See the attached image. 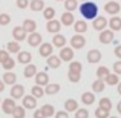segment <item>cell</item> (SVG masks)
<instances>
[{
	"mask_svg": "<svg viewBox=\"0 0 121 118\" xmlns=\"http://www.w3.org/2000/svg\"><path fill=\"white\" fill-rule=\"evenodd\" d=\"M80 12L84 15L86 18H97L98 8H97V5H95V3H92V2H84L80 6Z\"/></svg>",
	"mask_w": 121,
	"mask_h": 118,
	"instance_id": "obj_1",
	"label": "cell"
},
{
	"mask_svg": "<svg viewBox=\"0 0 121 118\" xmlns=\"http://www.w3.org/2000/svg\"><path fill=\"white\" fill-rule=\"evenodd\" d=\"M15 107H17V106H15V103H14L12 98H6V100L2 103V109H3L5 114H14Z\"/></svg>",
	"mask_w": 121,
	"mask_h": 118,
	"instance_id": "obj_2",
	"label": "cell"
},
{
	"mask_svg": "<svg viewBox=\"0 0 121 118\" xmlns=\"http://www.w3.org/2000/svg\"><path fill=\"white\" fill-rule=\"evenodd\" d=\"M26 31L23 29V26H15L14 29H12V37L15 39V41H22L26 39Z\"/></svg>",
	"mask_w": 121,
	"mask_h": 118,
	"instance_id": "obj_3",
	"label": "cell"
},
{
	"mask_svg": "<svg viewBox=\"0 0 121 118\" xmlns=\"http://www.w3.org/2000/svg\"><path fill=\"white\" fill-rule=\"evenodd\" d=\"M35 106H37V98L34 95L23 97V107L25 109H35Z\"/></svg>",
	"mask_w": 121,
	"mask_h": 118,
	"instance_id": "obj_4",
	"label": "cell"
},
{
	"mask_svg": "<svg viewBox=\"0 0 121 118\" xmlns=\"http://www.w3.org/2000/svg\"><path fill=\"white\" fill-rule=\"evenodd\" d=\"M84 43H86L84 37L80 35V34H77V35H74L71 39V44H72V48H74V49H80V48L84 46Z\"/></svg>",
	"mask_w": 121,
	"mask_h": 118,
	"instance_id": "obj_5",
	"label": "cell"
},
{
	"mask_svg": "<svg viewBox=\"0 0 121 118\" xmlns=\"http://www.w3.org/2000/svg\"><path fill=\"white\" fill-rule=\"evenodd\" d=\"M23 94H25V87L22 84H14L11 89V98H23Z\"/></svg>",
	"mask_w": 121,
	"mask_h": 118,
	"instance_id": "obj_6",
	"label": "cell"
},
{
	"mask_svg": "<svg viewBox=\"0 0 121 118\" xmlns=\"http://www.w3.org/2000/svg\"><path fill=\"white\" fill-rule=\"evenodd\" d=\"M52 51L54 49H52V44H51V43H41L39 52H40L41 57H48V58H49V57L52 55Z\"/></svg>",
	"mask_w": 121,
	"mask_h": 118,
	"instance_id": "obj_7",
	"label": "cell"
},
{
	"mask_svg": "<svg viewBox=\"0 0 121 118\" xmlns=\"http://www.w3.org/2000/svg\"><path fill=\"white\" fill-rule=\"evenodd\" d=\"M60 58L65 60V61H71V60L74 58V51H72L71 48H63V49L60 51Z\"/></svg>",
	"mask_w": 121,
	"mask_h": 118,
	"instance_id": "obj_8",
	"label": "cell"
},
{
	"mask_svg": "<svg viewBox=\"0 0 121 118\" xmlns=\"http://www.w3.org/2000/svg\"><path fill=\"white\" fill-rule=\"evenodd\" d=\"M35 28H37V23L34 20H31V18H26V20L23 22V29L26 31V32L34 34L35 32Z\"/></svg>",
	"mask_w": 121,
	"mask_h": 118,
	"instance_id": "obj_9",
	"label": "cell"
},
{
	"mask_svg": "<svg viewBox=\"0 0 121 118\" xmlns=\"http://www.w3.org/2000/svg\"><path fill=\"white\" fill-rule=\"evenodd\" d=\"M35 83L37 86H48L49 83V77H48L46 72H40V74L35 75Z\"/></svg>",
	"mask_w": 121,
	"mask_h": 118,
	"instance_id": "obj_10",
	"label": "cell"
},
{
	"mask_svg": "<svg viewBox=\"0 0 121 118\" xmlns=\"http://www.w3.org/2000/svg\"><path fill=\"white\" fill-rule=\"evenodd\" d=\"M87 60H89V63L100 61V60H101V52H100V51H97V49L89 51V52H87Z\"/></svg>",
	"mask_w": 121,
	"mask_h": 118,
	"instance_id": "obj_11",
	"label": "cell"
},
{
	"mask_svg": "<svg viewBox=\"0 0 121 118\" xmlns=\"http://www.w3.org/2000/svg\"><path fill=\"white\" fill-rule=\"evenodd\" d=\"M28 43H29V46H39V44L41 43V34H39V32L29 34V39H28Z\"/></svg>",
	"mask_w": 121,
	"mask_h": 118,
	"instance_id": "obj_12",
	"label": "cell"
},
{
	"mask_svg": "<svg viewBox=\"0 0 121 118\" xmlns=\"http://www.w3.org/2000/svg\"><path fill=\"white\" fill-rule=\"evenodd\" d=\"M60 28H61V25H60V22H57V20H51V22H48V25H46V29L49 31V32H52V34H57L60 31Z\"/></svg>",
	"mask_w": 121,
	"mask_h": 118,
	"instance_id": "obj_13",
	"label": "cell"
},
{
	"mask_svg": "<svg viewBox=\"0 0 121 118\" xmlns=\"http://www.w3.org/2000/svg\"><path fill=\"white\" fill-rule=\"evenodd\" d=\"M104 11L109 12V14H117V12H120V5L117 2H109L104 6Z\"/></svg>",
	"mask_w": 121,
	"mask_h": 118,
	"instance_id": "obj_14",
	"label": "cell"
},
{
	"mask_svg": "<svg viewBox=\"0 0 121 118\" xmlns=\"http://www.w3.org/2000/svg\"><path fill=\"white\" fill-rule=\"evenodd\" d=\"M106 25H107V20L104 17H97L94 20V28L97 31H103L104 28H106Z\"/></svg>",
	"mask_w": 121,
	"mask_h": 118,
	"instance_id": "obj_15",
	"label": "cell"
},
{
	"mask_svg": "<svg viewBox=\"0 0 121 118\" xmlns=\"http://www.w3.org/2000/svg\"><path fill=\"white\" fill-rule=\"evenodd\" d=\"M18 61L20 63H25V65H26V63H29L31 60H32V55H31V52H26V51H20V52H18Z\"/></svg>",
	"mask_w": 121,
	"mask_h": 118,
	"instance_id": "obj_16",
	"label": "cell"
},
{
	"mask_svg": "<svg viewBox=\"0 0 121 118\" xmlns=\"http://www.w3.org/2000/svg\"><path fill=\"white\" fill-rule=\"evenodd\" d=\"M113 40V32L112 31H103L100 35V41L101 43H110Z\"/></svg>",
	"mask_w": 121,
	"mask_h": 118,
	"instance_id": "obj_17",
	"label": "cell"
},
{
	"mask_svg": "<svg viewBox=\"0 0 121 118\" xmlns=\"http://www.w3.org/2000/svg\"><path fill=\"white\" fill-rule=\"evenodd\" d=\"M52 43H54V46H57V48H65L66 37L61 35V34H57V35L52 39Z\"/></svg>",
	"mask_w": 121,
	"mask_h": 118,
	"instance_id": "obj_18",
	"label": "cell"
},
{
	"mask_svg": "<svg viewBox=\"0 0 121 118\" xmlns=\"http://www.w3.org/2000/svg\"><path fill=\"white\" fill-rule=\"evenodd\" d=\"M65 109H66V112L78 110V103L75 100H72V98H69V100H66V103H65Z\"/></svg>",
	"mask_w": 121,
	"mask_h": 118,
	"instance_id": "obj_19",
	"label": "cell"
},
{
	"mask_svg": "<svg viewBox=\"0 0 121 118\" xmlns=\"http://www.w3.org/2000/svg\"><path fill=\"white\" fill-rule=\"evenodd\" d=\"M60 60H61V58H60V57L51 55L49 58H48V66H49V68H52V69H57V68H58V66H60V63H61V61H60Z\"/></svg>",
	"mask_w": 121,
	"mask_h": 118,
	"instance_id": "obj_20",
	"label": "cell"
},
{
	"mask_svg": "<svg viewBox=\"0 0 121 118\" xmlns=\"http://www.w3.org/2000/svg\"><path fill=\"white\" fill-rule=\"evenodd\" d=\"M25 77L26 78H31V77H34V75H37V68H35V65H28L26 68H25Z\"/></svg>",
	"mask_w": 121,
	"mask_h": 118,
	"instance_id": "obj_21",
	"label": "cell"
},
{
	"mask_svg": "<svg viewBox=\"0 0 121 118\" xmlns=\"http://www.w3.org/2000/svg\"><path fill=\"white\" fill-rule=\"evenodd\" d=\"M29 6L32 11H41V9H44V2L43 0H32L29 3Z\"/></svg>",
	"mask_w": 121,
	"mask_h": 118,
	"instance_id": "obj_22",
	"label": "cell"
},
{
	"mask_svg": "<svg viewBox=\"0 0 121 118\" xmlns=\"http://www.w3.org/2000/svg\"><path fill=\"white\" fill-rule=\"evenodd\" d=\"M61 23L66 25V26L74 23V15H72V12H65V14L61 15Z\"/></svg>",
	"mask_w": 121,
	"mask_h": 118,
	"instance_id": "obj_23",
	"label": "cell"
},
{
	"mask_svg": "<svg viewBox=\"0 0 121 118\" xmlns=\"http://www.w3.org/2000/svg\"><path fill=\"white\" fill-rule=\"evenodd\" d=\"M3 83L5 84H15V74H12V72L3 74Z\"/></svg>",
	"mask_w": 121,
	"mask_h": 118,
	"instance_id": "obj_24",
	"label": "cell"
},
{
	"mask_svg": "<svg viewBox=\"0 0 121 118\" xmlns=\"http://www.w3.org/2000/svg\"><path fill=\"white\" fill-rule=\"evenodd\" d=\"M6 49H8V52H12V54L20 52V46H18L17 41H9V43L6 44Z\"/></svg>",
	"mask_w": 121,
	"mask_h": 118,
	"instance_id": "obj_25",
	"label": "cell"
},
{
	"mask_svg": "<svg viewBox=\"0 0 121 118\" xmlns=\"http://www.w3.org/2000/svg\"><path fill=\"white\" fill-rule=\"evenodd\" d=\"M60 91V86L58 84H48L46 86V89H44V94H48V95H54V94H57V92Z\"/></svg>",
	"mask_w": 121,
	"mask_h": 118,
	"instance_id": "obj_26",
	"label": "cell"
},
{
	"mask_svg": "<svg viewBox=\"0 0 121 118\" xmlns=\"http://www.w3.org/2000/svg\"><path fill=\"white\" fill-rule=\"evenodd\" d=\"M94 100H95V97H94V94H91V92H84V94L81 95V101L84 104H92Z\"/></svg>",
	"mask_w": 121,
	"mask_h": 118,
	"instance_id": "obj_27",
	"label": "cell"
},
{
	"mask_svg": "<svg viewBox=\"0 0 121 118\" xmlns=\"http://www.w3.org/2000/svg\"><path fill=\"white\" fill-rule=\"evenodd\" d=\"M74 28H75V32L77 34H81V32H84V31L87 29V25H86L83 20H78L77 23L74 25Z\"/></svg>",
	"mask_w": 121,
	"mask_h": 118,
	"instance_id": "obj_28",
	"label": "cell"
},
{
	"mask_svg": "<svg viewBox=\"0 0 121 118\" xmlns=\"http://www.w3.org/2000/svg\"><path fill=\"white\" fill-rule=\"evenodd\" d=\"M41 109V112L44 114V117H52L54 115V106H51V104H44V106H41L40 107Z\"/></svg>",
	"mask_w": 121,
	"mask_h": 118,
	"instance_id": "obj_29",
	"label": "cell"
},
{
	"mask_svg": "<svg viewBox=\"0 0 121 118\" xmlns=\"http://www.w3.org/2000/svg\"><path fill=\"white\" fill-rule=\"evenodd\" d=\"M109 25H110V28H112L113 31L121 29V18H120V17H113L112 20L109 22Z\"/></svg>",
	"mask_w": 121,
	"mask_h": 118,
	"instance_id": "obj_30",
	"label": "cell"
},
{
	"mask_svg": "<svg viewBox=\"0 0 121 118\" xmlns=\"http://www.w3.org/2000/svg\"><path fill=\"white\" fill-rule=\"evenodd\" d=\"M92 89H94V92H101L104 89V81L103 80H95L92 83Z\"/></svg>",
	"mask_w": 121,
	"mask_h": 118,
	"instance_id": "obj_31",
	"label": "cell"
},
{
	"mask_svg": "<svg viewBox=\"0 0 121 118\" xmlns=\"http://www.w3.org/2000/svg\"><path fill=\"white\" fill-rule=\"evenodd\" d=\"M69 71L80 74V72H81V63L80 61H71V65H69Z\"/></svg>",
	"mask_w": 121,
	"mask_h": 118,
	"instance_id": "obj_32",
	"label": "cell"
},
{
	"mask_svg": "<svg viewBox=\"0 0 121 118\" xmlns=\"http://www.w3.org/2000/svg\"><path fill=\"white\" fill-rule=\"evenodd\" d=\"M100 107L101 109H106V110H110L112 109V103H110L109 98H101L100 100Z\"/></svg>",
	"mask_w": 121,
	"mask_h": 118,
	"instance_id": "obj_33",
	"label": "cell"
},
{
	"mask_svg": "<svg viewBox=\"0 0 121 118\" xmlns=\"http://www.w3.org/2000/svg\"><path fill=\"white\" fill-rule=\"evenodd\" d=\"M97 75H98V80H103V78H106L107 75H109V69H107V68H104V66H101V68H98V71H97Z\"/></svg>",
	"mask_w": 121,
	"mask_h": 118,
	"instance_id": "obj_34",
	"label": "cell"
},
{
	"mask_svg": "<svg viewBox=\"0 0 121 118\" xmlns=\"http://www.w3.org/2000/svg\"><path fill=\"white\" fill-rule=\"evenodd\" d=\"M12 117L14 118H25V107L23 106H17L14 110V114H12Z\"/></svg>",
	"mask_w": 121,
	"mask_h": 118,
	"instance_id": "obj_35",
	"label": "cell"
},
{
	"mask_svg": "<svg viewBox=\"0 0 121 118\" xmlns=\"http://www.w3.org/2000/svg\"><path fill=\"white\" fill-rule=\"evenodd\" d=\"M44 18H48V20H54V15H55V11H54V8H44V12H43Z\"/></svg>",
	"mask_w": 121,
	"mask_h": 118,
	"instance_id": "obj_36",
	"label": "cell"
},
{
	"mask_svg": "<svg viewBox=\"0 0 121 118\" xmlns=\"http://www.w3.org/2000/svg\"><path fill=\"white\" fill-rule=\"evenodd\" d=\"M104 81H106L107 84H117V83H118V75L117 74H109L106 78H104Z\"/></svg>",
	"mask_w": 121,
	"mask_h": 118,
	"instance_id": "obj_37",
	"label": "cell"
},
{
	"mask_svg": "<svg viewBox=\"0 0 121 118\" xmlns=\"http://www.w3.org/2000/svg\"><path fill=\"white\" fill-rule=\"evenodd\" d=\"M109 112H110V110H106V109L98 107V109L95 110V117H97V118H107V117H109Z\"/></svg>",
	"mask_w": 121,
	"mask_h": 118,
	"instance_id": "obj_38",
	"label": "cell"
},
{
	"mask_svg": "<svg viewBox=\"0 0 121 118\" xmlns=\"http://www.w3.org/2000/svg\"><path fill=\"white\" fill-rule=\"evenodd\" d=\"M32 95L35 98H41V97H43V95H44V91L41 89V86H34V87H32Z\"/></svg>",
	"mask_w": 121,
	"mask_h": 118,
	"instance_id": "obj_39",
	"label": "cell"
},
{
	"mask_svg": "<svg viewBox=\"0 0 121 118\" xmlns=\"http://www.w3.org/2000/svg\"><path fill=\"white\" fill-rule=\"evenodd\" d=\"M65 6H66V11H68V12L74 11V9L77 8V0H66Z\"/></svg>",
	"mask_w": 121,
	"mask_h": 118,
	"instance_id": "obj_40",
	"label": "cell"
},
{
	"mask_svg": "<svg viewBox=\"0 0 121 118\" xmlns=\"http://www.w3.org/2000/svg\"><path fill=\"white\" fill-rule=\"evenodd\" d=\"M2 65H3V69H5V71H11V69L14 68L15 61H14L12 58H8V60H6L5 63H2Z\"/></svg>",
	"mask_w": 121,
	"mask_h": 118,
	"instance_id": "obj_41",
	"label": "cell"
},
{
	"mask_svg": "<svg viewBox=\"0 0 121 118\" xmlns=\"http://www.w3.org/2000/svg\"><path fill=\"white\" fill-rule=\"evenodd\" d=\"M9 22H11V17H9L8 14H0V25H2V26L9 25Z\"/></svg>",
	"mask_w": 121,
	"mask_h": 118,
	"instance_id": "obj_42",
	"label": "cell"
},
{
	"mask_svg": "<svg viewBox=\"0 0 121 118\" xmlns=\"http://www.w3.org/2000/svg\"><path fill=\"white\" fill-rule=\"evenodd\" d=\"M68 77H69V80H71L72 83H77V81H80L81 75H80V74H77V72H71V71H69Z\"/></svg>",
	"mask_w": 121,
	"mask_h": 118,
	"instance_id": "obj_43",
	"label": "cell"
},
{
	"mask_svg": "<svg viewBox=\"0 0 121 118\" xmlns=\"http://www.w3.org/2000/svg\"><path fill=\"white\" fill-rule=\"evenodd\" d=\"M89 117V112L86 109H78L75 112V118H87Z\"/></svg>",
	"mask_w": 121,
	"mask_h": 118,
	"instance_id": "obj_44",
	"label": "cell"
},
{
	"mask_svg": "<svg viewBox=\"0 0 121 118\" xmlns=\"http://www.w3.org/2000/svg\"><path fill=\"white\" fill-rule=\"evenodd\" d=\"M8 58H9V54H8V51L2 49V51H0V63H5Z\"/></svg>",
	"mask_w": 121,
	"mask_h": 118,
	"instance_id": "obj_45",
	"label": "cell"
},
{
	"mask_svg": "<svg viewBox=\"0 0 121 118\" xmlns=\"http://www.w3.org/2000/svg\"><path fill=\"white\" fill-rule=\"evenodd\" d=\"M28 5H29V2H28V0H17V6L20 9H25Z\"/></svg>",
	"mask_w": 121,
	"mask_h": 118,
	"instance_id": "obj_46",
	"label": "cell"
},
{
	"mask_svg": "<svg viewBox=\"0 0 121 118\" xmlns=\"http://www.w3.org/2000/svg\"><path fill=\"white\" fill-rule=\"evenodd\" d=\"M55 118H69V115H68L66 110H58V112L55 114Z\"/></svg>",
	"mask_w": 121,
	"mask_h": 118,
	"instance_id": "obj_47",
	"label": "cell"
},
{
	"mask_svg": "<svg viewBox=\"0 0 121 118\" xmlns=\"http://www.w3.org/2000/svg\"><path fill=\"white\" fill-rule=\"evenodd\" d=\"M113 71H115V74H121V61H117L113 65Z\"/></svg>",
	"mask_w": 121,
	"mask_h": 118,
	"instance_id": "obj_48",
	"label": "cell"
},
{
	"mask_svg": "<svg viewBox=\"0 0 121 118\" xmlns=\"http://www.w3.org/2000/svg\"><path fill=\"white\" fill-rule=\"evenodd\" d=\"M34 118H46V117H44L43 112H41V109H39V110H35V112H34Z\"/></svg>",
	"mask_w": 121,
	"mask_h": 118,
	"instance_id": "obj_49",
	"label": "cell"
},
{
	"mask_svg": "<svg viewBox=\"0 0 121 118\" xmlns=\"http://www.w3.org/2000/svg\"><path fill=\"white\" fill-rule=\"evenodd\" d=\"M115 55L118 57V58H121V46H117L115 48Z\"/></svg>",
	"mask_w": 121,
	"mask_h": 118,
	"instance_id": "obj_50",
	"label": "cell"
},
{
	"mask_svg": "<svg viewBox=\"0 0 121 118\" xmlns=\"http://www.w3.org/2000/svg\"><path fill=\"white\" fill-rule=\"evenodd\" d=\"M5 89V83H3V80H0V92Z\"/></svg>",
	"mask_w": 121,
	"mask_h": 118,
	"instance_id": "obj_51",
	"label": "cell"
},
{
	"mask_svg": "<svg viewBox=\"0 0 121 118\" xmlns=\"http://www.w3.org/2000/svg\"><path fill=\"white\" fill-rule=\"evenodd\" d=\"M117 109H118V112L121 114V101H120V103H118V106H117Z\"/></svg>",
	"mask_w": 121,
	"mask_h": 118,
	"instance_id": "obj_52",
	"label": "cell"
},
{
	"mask_svg": "<svg viewBox=\"0 0 121 118\" xmlns=\"http://www.w3.org/2000/svg\"><path fill=\"white\" fill-rule=\"evenodd\" d=\"M118 92L121 94V83H120V86H118Z\"/></svg>",
	"mask_w": 121,
	"mask_h": 118,
	"instance_id": "obj_53",
	"label": "cell"
},
{
	"mask_svg": "<svg viewBox=\"0 0 121 118\" xmlns=\"http://www.w3.org/2000/svg\"><path fill=\"white\" fill-rule=\"evenodd\" d=\"M110 118H117V117H110Z\"/></svg>",
	"mask_w": 121,
	"mask_h": 118,
	"instance_id": "obj_54",
	"label": "cell"
}]
</instances>
